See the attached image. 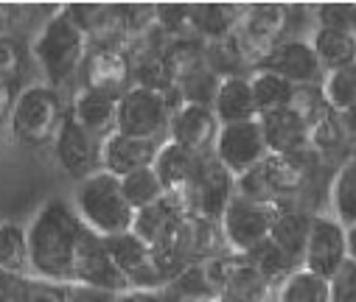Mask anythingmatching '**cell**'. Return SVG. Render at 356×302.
<instances>
[{"label": "cell", "instance_id": "1", "mask_svg": "<svg viewBox=\"0 0 356 302\" xmlns=\"http://www.w3.org/2000/svg\"><path fill=\"white\" fill-rule=\"evenodd\" d=\"M26 230L31 274L54 285L73 283V260L84 233V224L76 216L73 205L59 196L45 199Z\"/></svg>", "mask_w": 356, "mask_h": 302}, {"label": "cell", "instance_id": "2", "mask_svg": "<svg viewBox=\"0 0 356 302\" xmlns=\"http://www.w3.org/2000/svg\"><path fill=\"white\" fill-rule=\"evenodd\" d=\"M90 34L73 17L70 6H56L31 42V56L37 59L45 84L65 87L87 62Z\"/></svg>", "mask_w": 356, "mask_h": 302}, {"label": "cell", "instance_id": "3", "mask_svg": "<svg viewBox=\"0 0 356 302\" xmlns=\"http://www.w3.org/2000/svg\"><path fill=\"white\" fill-rule=\"evenodd\" d=\"M73 210L84 227H90L102 238L129 233L135 224V210L129 208L121 190V179L107 171H96L87 179L76 182Z\"/></svg>", "mask_w": 356, "mask_h": 302}, {"label": "cell", "instance_id": "4", "mask_svg": "<svg viewBox=\"0 0 356 302\" xmlns=\"http://www.w3.org/2000/svg\"><path fill=\"white\" fill-rule=\"evenodd\" d=\"M67 118L62 95L51 84H29L20 90L12 115H9V132L20 146L40 149L54 146L56 132L62 121Z\"/></svg>", "mask_w": 356, "mask_h": 302}, {"label": "cell", "instance_id": "5", "mask_svg": "<svg viewBox=\"0 0 356 302\" xmlns=\"http://www.w3.org/2000/svg\"><path fill=\"white\" fill-rule=\"evenodd\" d=\"M289 28V9L278 3H258V6H244L241 20L233 31V45L244 65L258 67L266 56H270L284 40Z\"/></svg>", "mask_w": 356, "mask_h": 302}, {"label": "cell", "instance_id": "6", "mask_svg": "<svg viewBox=\"0 0 356 302\" xmlns=\"http://www.w3.org/2000/svg\"><path fill=\"white\" fill-rule=\"evenodd\" d=\"M174 107H177V101H171V92L132 84L118 98V132L163 143L168 137V124H171Z\"/></svg>", "mask_w": 356, "mask_h": 302}, {"label": "cell", "instance_id": "7", "mask_svg": "<svg viewBox=\"0 0 356 302\" xmlns=\"http://www.w3.org/2000/svg\"><path fill=\"white\" fill-rule=\"evenodd\" d=\"M278 210L281 205H261V201L233 196V201L219 219V230H222V238L230 255L244 258L250 249H255L258 244L270 238Z\"/></svg>", "mask_w": 356, "mask_h": 302}, {"label": "cell", "instance_id": "8", "mask_svg": "<svg viewBox=\"0 0 356 302\" xmlns=\"http://www.w3.org/2000/svg\"><path fill=\"white\" fill-rule=\"evenodd\" d=\"M205 269L219 302H270L275 294V285L241 255L227 252L211 258L205 260Z\"/></svg>", "mask_w": 356, "mask_h": 302}, {"label": "cell", "instance_id": "9", "mask_svg": "<svg viewBox=\"0 0 356 302\" xmlns=\"http://www.w3.org/2000/svg\"><path fill=\"white\" fill-rule=\"evenodd\" d=\"M233 196H236V176L213 154H205L191 187L177 201L186 208L188 216H200V219L219 224V219L233 201Z\"/></svg>", "mask_w": 356, "mask_h": 302}, {"label": "cell", "instance_id": "10", "mask_svg": "<svg viewBox=\"0 0 356 302\" xmlns=\"http://www.w3.org/2000/svg\"><path fill=\"white\" fill-rule=\"evenodd\" d=\"M213 157L238 179L244 174H250L252 168H258L266 157V137L261 129V121H244V124H227L219 126L216 143H213Z\"/></svg>", "mask_w": 356, "mask_h": 302}, {"label": "cell", "instance_id": "11", "mask_svg": "<svg viewBox=\"0 0 356 302\" xmlns=\"http://www.w3.org/2000/svg\"><path fill=\"white\" fill-rule=\"evenodd\" d=\"M348 263V230L334 219L314 213L303 252V269L331 280Z\"/></svg>", "mask_w": 356, "mask_h": 302}, {"label": "cell", "instance_id": "12", "mask_svg": "<svg viewBox=\"0 0 356 302\" xmlns=\"http://www.w3.org/2000/svg\"><path fill=\"white\" fill-rule=\"evenodd\" d=\"M73 283H87V285H99V288H113V291H127V280L118 271L107 241L96 235L90 227H84L76 260H73Z\"/></svg>", "mask_w": 356, "mask_h": 302}, {"label": "cell", "instance_id": "13", "mask_svg": "<svg viewBox=\"0 0 356 302\" xmlns=\"http://www.w3.org/2000/svg\"><path fill=\"white\" fill-rule=\"evenodd\" d=\"M99 149H102V143L87 135V132L73 121V115L67 112V118L62 121V126H59V132H56V140H54V157H56L59 168H62L70 179L81 182V179H87L90 174L102 171Z\"/></svg>", "mask_w": 356, "mask_h": 302}, {"label": "cell", "instance_id": "14", "mask_svg": "<svg viewBox=\"0 0 356 302\" xmlns=\"http://www.w3.org/2000/svg\"><path fill=\"white\" fill-rule=\"evenodd\" d=\"M219 126L222 124L216 121V115L208 104H191V101H183V104H177L174 112H171L165 140H174V143L197 151V154H213Z\"/></svg>", "mask_w": 356, "mask_h": 302}, {"label": "cell", "instance_id": "15", "mask_svg": "<svg viewBox=\"0 0 356 302\" xmlns=\"http://www.w3.org/2000/svg\"><path fill=\"white\" fill-rule=\"evenodd\" d=\"M258 67L284 76L298 90L320 87L323 76H325V70H323V65H320V59H317V53H314L309 40H284Z\"/></svg>", "mask_w": 356, "mask_h": 302}, {"label": "cell", "instance_id": "16", "mask_svg": "<svg viewBox=\"0 0 356 302\" xmlns=\"http://www.w3.org/2000/svg\"><path fill=\"white\" fill-rule=\"evenodd\" d=\"M157 151H160L157 140H143V137H132V135L115 132L102 143L99 162H102V171L124 179V176H129L135 171L152 168L154 160H157Z\"/></svg>", "mask_w": 356, "mask_h": 302}, {"label": "cell", "instance_id": "17", "mask_svg": "<svg viewBox=\"0 0 356 302\" xmlns=\"http://www.w3.org/2000/svg\"><path fill=\"white\" fill-rule=\"evenodd\" d=\"M70 115L93 140L104 143L110 135L118 132V98L110 92L81 87L73 98Z\"/></svg>", "mask_w": 356, "mask_h": 302}, {"label": "cell", "instance_id": "18", "mask_svg": "<svg viewBox=\"0 0 356 302\" xmlns=\"http://www.w3.org/2000/svg\"><path fill=\"white\" fill-rule=\"evenodd\" d=\"M261 129L266 137V149L275 157H298L303 154L309 146V121L303 118L300 110L289 107L281 112H270L261 115Z\"/></svg>", "mask_w": 356, "mask_h": 302}, {"label": "cell", "instance_id": "19", "mask_svg": "<svg viewBox=\"0 0 356 302\" xmlns=\"http://www.w3.org/2000/svg\"><path fill=\"white\" fill-rule=\"evenodd\" d=\"M132 65L121 48H99L84 62V87L121 98L132 84Z\"/></svg>", "mask_w": 356, "mask_h": 302}, {"label": "cell", "instance_id": "20", "mask_svg": "<svg viewBox=\"0 0 356 302\" xmlns=\"http://www.w3.org/2000/svg\"><path fill=\"white\" fill-rule=\"evenodd\" d=\"M202 157L205 154H197V151H191V149H186L180 143H174V140H163L160 143V151H157V160H154V171H157L160 182L165 185L168 196L180 199L191 187V182H194V176H197V171L202 165Z\"/></svg>", "mask_w": 356, "mask_h": 302}, {"label": "cell", "instance_id": "21", "mask_svg": "<svg viewBox=\"0 0 356 302\" xmlns=\"http://www.w3.org/2000/svg\"><path fill=\"white\" fill-rule=\"evenodd\" d=\"M216 121L222 126L227 124H244V121H255L258 118V107L252 98V87H250V76H222L213 104H211Z\"/></svg>", "mask_w": 356, "mask_h": 302}, {"label": "cell", "instance_id": "22", "mask_svg": "<svg viewBox=\"0 0 356 302\" xmlns=\"http://www.w3.org/2000/svg\"><path fill=\"white\" fill-rule=\"evenodd\" d=\"M320 65L325 73L331 70H342L356 65V31H345V28H323L317 26L309 37Z\"/></svg>", "mask_w": 356, "mask_h": 302}, {"label": "cell", "instance_id": "23", "mask_svg": "<svg viewBox=\"0 0 356 302\" xmlns=\"http://www.w3.org/2000/svg\"><path fill=\"white\" fill-rule=\"evenodd\" d=\"M250 87H252V98H255V107H258V118L295 107L298 87L273 70L255 67V73L250 76Z\"/></svg>", "mask_w": 356, "mask_h": 302}, {"label": "cell", "instance_id": "24", "mask_svg": "<svg viewBox=\"0 0 356 302\" xmlns=\"http://www.w3.org/2000/svg\"><path fill=\"white\" fill-rule=\"evenodd\" d=\"M328 205L331 216L348 230L356 224V154L345 157L328 185Z\"/></svg>", "mask_w": 356, "mask_h": 302}, {"label": "cell", "instance_id": "25", "mask_svg": "<svg viewBox=\"0 0 356 302\" xmlns=\"http://www.w3.org/2000/svg\"><path fill=\"white\" fill-rule=\"evenodd\" d=\"M309 230H312V216L298 210V208H286L281 205L278 219L273 224L270 241L275 246H281L292 260H298L303 266V252H306V241H309Z\"/></svg>", "mask_w": 356, "mask_h": 302}, {"label": "cell", "instance_id": "26", "mask_svg": "<svg viewBox=\"0 0 356 302\" xmlns=\"http://www.w3.org/2000/svg\"><path fill=\"white\" fill-rule=\"evenodd\" d=\"M0 302H65L62 285L45 283L34 274L0 271Z\"/></svg>", "mask_w": 356, "mask_h": 302}, {"label": "cell", "instance_id": "27", "mask_svg": "<svg viewBox=\"0 0 356 302\" xmlns=\"http://www.w3.org/2000/svg\"><path fill=\"white\" fill-rule=\"evenodd\" d=\"M244 6H230V3H200L191 6V17H194V28L208 37L211 42L227 40L233 37L238 20H241Z\"/></svg>", "mask_w": 356, "mask_h": 302}, {"label": "cell", "instance_id": "28", "mask_svg": "<svg viewBox=\"0 0 356 302\" xmlns=\"http://www.w3.org/2000/svg\"><path fill=\"white\" fill-rule=\"evenodd\" d=\"M0 271L31 274L29 263V230L20 221H0Z\"/></svg>", "mask_w": 356, "mask_h": 302}, {"label": "cell", "instance_id": "29", "mask_svg": "<svg viewBox=\"0 0 356 302\" xmlns=\"http://www.w3.org/2000/svg\"><path fill=\"white\" fill-rule=\"evenodd\" d=\"M275 302H328V280L300 266L284 283H278Z\"/></svg>", "mask_w": 356, "mask_h": 302}, {"label": "cell", "instance_id": "30", "mask_svg": "<svg viewBox=\"0 0 356 302\" xmlns=\"http://www.w3.org/2000/svg\"><path fill=\"white\" fill-rule=\"evenodd\" d=\"M121 190H124L129 208H132L135 213H138V210H146V208H152V205H157V201H163V199L168 196V190H165V185L160 182L154 165L124 176V179H121Z\"/></svg>", "mask_w": 356, "mask_h": 302}, {"label": "cell", "instance_id": "31", "mask_svg": "<svg viewBox=\"0 0 356 302\" xmlns=\"http://www.w3.org/2000/svg\"><path fill=\"white\" fill-rule=\"evenodd\" d=\"M266 280H270L275 288H278V283H284L292 271H298L300 269V263L298 260H292L281 246H275L270 238H266L264 244H258L255 249H250L247 255H244Z\"/></svg>", "mask_w": 356, "mask_h": 302}, {"label": "cell", "instance_id": "32", "mask_svg": "<svg viewBox=\"0 0 356 302\" xmlns=\"http://www.w3.org/2000/svg\"><path fill=\"white\" fill-rule=\"evenodd\" d=\"M320 92H323V101L334 112H345V110L356 107V65L325 73Z\"/></svg>", "mask_w": 356, "mask_h": 302}, {"label": "cell", "instance_id": "33", "mask_svg": "<svg viewBox=\"0 0 356 302\" xmlns=\"http://www.w3.org/2000/svg\"><path fill=\"white\" fill-rule=\"evenodd\" d=\"M314 15H317V26H323V28L356 31V6L353 3H325Z\"/></svg>", "mask_w": 356, "mask_h": 302}, {"label": "cell", "instance_id": "34", "mask_svg": "<svg viewBox=\"0 0 356 302\" xmlns=\"http://www.w3.org/2000/svg\"><path fill=\"white\" fill-rule=\"evenodd\" d=\"M26 62V48L12 34L0 37V78H20Z\"/></svg>", "mask_w": 356, "mask_h": 302}, {"label": "cell", "instance_id": "35", "mask_svg": "<svg viewBox=\"0 0 356 302\" xmlns=\"http://www.w3.org/2000/svg\"><path fill=\"white\" fill-rule=\"evenodd\" d=\"M62 299L65 302H121V291L87 285V283H67L62 285Z\"/></svg>", "mask_w": 356, "mask_h": 302}, {"label": "cell", "instance_id": "36", "mask_svg": "<svg viewBox=\"0 0 356 302\" xmlns=\"http://www.w3.org/2000/svg\"><path fill=\"white\" fill-rule=\"evenodd\" d=\"M328 302H356V263L348 260L328 280Z\"/></svg>", "mask_w": 356, "mask_h": 302}, {"label": "cell", "instance_id": "37", "mask_svg": "<svg viewBox=\"0 0 356 302\" xmlns=\"http://www.w3.org/2000/svg\"><path fill=\"white\" fill-rule=\"evenodd\" d=\"M20 90L23 87L17 84V78H0V124L12 115V107H15Z\"/></svg>", "mask_w": 356, "mask_h": 302}, {"label": "cell", "instance_id": "38", "mask_svg": "<svg viewBox=\"0 0 356 302\" xmlns=\"http://www.w3.org/2000/svg\"><path fill=\"white\" fill-rule=\"evenodd\" d=\"M337 118H339V129L345 135V143L356 146V107H350L345 112H337Z\"/></svg>", "mask_w": 356, "mask_h": 302}, {"label": "cell", "instance_id": "39", "mask_svg": "<svg viewBox=\"0 0 356 302\" xmlns=\"http://www.w3.org/2000/svg\"><path fill=\"white\" fill-rule=\"evenodd\" d=\"M121 302H165L163 291H138V288H127L121 291Z\"/></svg>", "mask_w": 356, "mask_h": 302}, {"label": "cell", "instance_id": "40", "mask_svg": "<svg viewBox=\"0 0 356 302\" xmlns=\"http://www.w3.org/2000/svg\"><path fill=\"white\" fill-rule=\"evenodd\" d=\"M9 26H12V6L0 3V37L9 34Z\"/></svg>", "mask_w": 356, "mask_h": 302}, {"label": "cell", "instance_id": "41", "mask_svg": "<svg viewBox=\"0 0 356 302\" xmlns=\"http://www.w3.org/2000/svg\"><path fill=\"white\" fill-rule=\"evenodd\" d=\"M348 260L356 263V224L348 227Z\"/></svg>", "mask_w": 356, "mask_h": 302}, {"label": "cell", "instance_id": "42", "mask_svg": "<svg viewBox=\"0 0 356 302\" xmlns=\"http://www.w3.org/2000/svg\"><path fill=\"white\" fill-rule=\"evenodd\" d=\"M180 302H219L216 296H194V299H180Z\"/></svg>", "mask_w": 356, "mask_h": 302}]
</instances>
